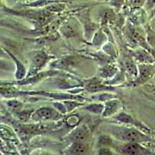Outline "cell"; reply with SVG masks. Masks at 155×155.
Masks as SVG:
<instances>
[{
	"mask_svg": "<svg viewBox=\"0 0 155 155\" xmlns=\"http://www.w3.org/2000/svg\"><path fill=\"white\" fill-rule=\"evenodd\" d=\"M147 0H133V5L135 7H141L145 5Z\"/></svg>",
	"mask_w": 155,
	"mask_h": 155,
	"instance_id": "11",
	"label": "cell"
},
{
	"mask_svg": "<svg viewBox=\"0 0 155 155\" xmlns=\"http://www.w3.org/2000/svg\"><path fill=\"white\" fill-rule=\"evenodd\" d=\"M64 7V5L63 4H59V3H54L51 4L49 7L48 8V10H53V11H59L61 10Z\"/></svg>",
	"mask_w": 155,
	"mask_h": 155,
	"instance_id": "9",
	"label": "cell"
},
{
	"mask_svg": "<svg viewBox=\"0 0 155 155\" xmlns=\"http://www.w3.org/2000/svg\"><path fill=\"white\" fill-rule=\"evenodd\" d=\"M110 2L114 7L120 8L124 3V0H110Z\"/></svg>",
	"mask_w": 155,
	"mask_h": 155,
	"instance_id": "12",
	"label": "cell"
},
{
	"mask_svg": "<svg viewBox=\"0 0 155 155\" xmlns=\"http://www.w3.org/2000/svg\"><path fill=\"white\" fill-rule=\"evenodd\" d=\"M155 7V0H147L145 3L146 9H153Z\"/></svg>",
	"mask_w": 155,
	"mask_h": 155,
	"instance_id": "10",
	"label": "cell"
},
{
	"mask_svg": "<svg viewBox=\"0 0 155 155\" xmlns=\"http://www.w3.org/2000/svg\"><path fill=\"white\" fill-rule=\"evenodd\" d=\"M150 41L151 42L152 45L155 47V37H151V38L150 39Z\"/></svg>",
	"mask_w": 155,
	"mask_h": 155,
	"instance_id": "14",
	"label": "cell"
},
{
	"mask_svg": "<svg viewBox=\"0 0 155 155\" xmlns=\"http://www.w3.org/2000/svg\"><path fill=\"white\" fill-rule=\"evenodd\" d=\"M90 134L88 128L85 126L74 130L70 135V139L74 143H84L89 139Z\"/></svg>",
	"mask_w": 155,
	"mask_h": 155,
	"instance_id": "3",
	"label": "cell"
},
{
	"mask_svg": "<svg viewBox=\"0 0 155 155\" xmlns=\"http://www.w3.org/2000/svg\"><path fill=\"white\" fill-rule=\"evenodd\" d=\"M89 151V145L84 143H74L69 148L71 154H85Z\"/></svg>",
	"mask_w": 155,
	"mask_h": 155,
	"instance_id": "5",
	"label": "cell"
},
{
	"mask_svg": "<svg viewBox=\"0 0 155 155\" xmlns=\"http://www.w3.org/2000/svg\"><path fill=\"white\" fill-rule=\"evenodd\" d=\"M63 32L64 35H66L67 37H71V36H74V34H76L77 32V29L74 27L72 25L68 24L67 23L66 25H64V27H63Z\"/></svg>",
	"mask_w": 155,
	"mask_h": 155,
	"instance_id": "7",
	"label": "cell"
},
{
	"mask_svg": "<svg viewBox=\"0 0 155 155\" xmlns=\"http://www.w3.org/2000/svg\"><path fill=\"white\" fill-rule=\"evenodd\" d=\"M113 134L115 137L122 141L128 143H138L143 140L144 136L139 132L137 130L127 127H116L113 129Z\"/></svg>",
	"mask_w": 155,
	"mask_h": 155,
	"instance_id": "1",
	"label": "cell"
},
{
	"mask_svg": "<svg viewBox=\"0 0 155 155\" xmlns=\"http://www.w3.org/2000/svg\"><path fill=\"white\" fill-rule=\"evenodd\" d=\"M152 13H153V15L155 14V7L152 9Z\"/></svg>",
	"mask_w": 155,
	"mask_h": 155,
	"instance_id": "15",
	"label": "cell"
},
{
	"mask_svg": "<svg viewBox=\"0 0 155 155\" xmlns=\"http://www.w3.org/2000/svg\"><path fill=\"white\" fill-rule=\"evenodd\" d=\"M60 116L52 108L44 107L38 109L34 114L33 119L36 120H56L59 118Z\"/></svg>",
	"mask_w": 155,
	"mask_h": 155,
	"instance_id": "2",
	"label": "cell"
},
{
	"mask_svg": "<svg viewBox=\"0 0 155 155\" xmlns=\"http://www.w3.org/2000/svg\"><path fill=\"white\" fill-rule=\"evenodd\" d=\"M120 151L125 154H141L146 150L137 143H129L122 146Z\"/></svg>",
	"mask_w": 155,
	"mask_h": 155,
	"instance_id": "4",
	"label": "cell"
},
{
	"mask_svg": "<svg viewBox=\"0 0 155 155\" xmlns=\"http://www.w3.org/2000/svg\"><path fill=\"white\" fill-rule=\"evenodd\" d=\"M115 17V13L113 9L106 8L102 12V22H108L109 20H113Z\"/></svg>",
	"mask_w": 155,
	"mask_h": 155,
	"instance_id": "6",
	"label": "cell"
},
{
	"mask_svg": "<svg viewBox=\"0 0 155 155\" xmlns=\"http://www.w3.org/2000/svg\"><path fill=\"white\" fill-rule=\"evenodd\" d=\"M99 153L100 154H112L113 153L107 148H102L100 150H99Z\"/></svg>",
	"mask_w": 155,
	"mask_h": 155,
	"instance_id": "13",
	"label": "cell"
},
{
	"mask_svg": "<svg viewBox=\"0 0 155 155\" xmlns=\"http://www.w3.org/2000/svg\"><path fill=\"white\" fill-rule=\"evenodd\" d=\"M47 60L46 54L44 53H39L34 58V64L35 66H41L42 64H44L45 61Z\"/></svg>",
	"mask_w": 155,
	"mask_h": 155,
	"instance_id": "8",
	"label": "cell"
}]
</instances>
